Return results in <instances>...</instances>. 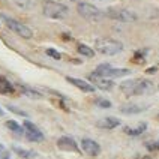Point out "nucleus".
I'll return each mask as SVG.
<instances>
[{
  "instance_id": "obj_1",
  "label": "nucleus",
  "mask_w": 159,
  "mask_h": 159,
  "mask_svg": "<svg viewBox=\"0 0 159 159\" xmlns=\"http://www.w3.org/2000/svg\"><path fill=\"white\" fill-rule=\"evenodd\" d=\"M120 90L126 96H144V95H152L155 92V84L146 78L126 80L120 84Z\"/></svg>"
},
{
  "instance_id": "obj_2",
  "label": "nucleus",
  "mask_w": 159,
  "mask_h": 159,
  "mask_svg": "<svg viewBox=\"0 0 159 159\" xmlns=\"http://www.w3.org/2000/svg\"><path fill=\"white\" fill-rule=\"evenodd\" d=\"M96 50L104 56H116L120 51H123V44L120 41H116V39H110V38H101L96 39L95 42Z\"/></svg>"
},
{
  "instance_id": "obj_3",
  "label": "nucleus",
  "mask_w": 159,
  "mask_h": 159,
  "mask_svg": "<svg viewBox=\"0 0 159 159\" xmlns=\"http://www.w3.org/2000/svg\"><path fill=\"white\" fill-rule=\"evenodd\" d=\"M42 11H44L45 17L54 18V20H62L69 12L68 6H65L62 3H57V2H45Z\"/></svg>"
},
{
  "instance_id": "obj_4",
  "label": "nucleus",
  "mask_w": 159,
  "mask_h": 159,
  "mask_svg": "<svg viewBox=\"0 0 159 159\" xmlns=\"http://www.w3.org/2000/svg\"><path fill=\"white\" fill-rule=\"evenodd\" d=\"M0 17H2L3 23L6 24V27H8L9 30H12V32L17 33L18 36H21V38H24V39H30V38L33 36V32H32L27 26H24L23 23H20V21L8 17V15H3V14H2Z\"/></svg>"
},
{
  "instance_id": "obj_5",
  "label": "nucleus",
  "mask_w": 159,
  "mask_h": 159,
  "mask_svg": "<svg viewBox=\"0 0 159 159\" xmlns=\"http://www.w3.org/2000/svg\"><path fill=\"white\" fill-rule=\"evenodd\" d=\"M77 11H78V14L84 18V20H89V21H101V20L104 18V14H102L96 6H93V5H90V3H86V2L78 3Z\"/></svg>"
},
{
  "instance_id": "obj_6",
  "label": "nucleus",
  "mask_w": 159,
  "mask_h": 159,
  "mask_svg": "<svg viewBox=\"0 0 159 159\" xmlns=\"http://www.w3.org/2000/svg\"><path fill=\"white\" fill-rule=\"evenodd\" d=\"M107 15L113 20H117V21H122V23H134L137 21V14H134L132 11L125 8H108L107 9Z\"/></svg>"
},
{
  "instance_id": "obj_7",
  "label": "nucleus",
  "mask_w": 159,
  "mask_h": 159,
  "mask_svg": "<svg viewBox=\"0 0 159 159\" xmlns=\"http://www.w3.org/2000/svg\"><path fill=\"white\" fill-rule=\"evenodd\" d=\"M23 128H24V134L27 135V138H29L30 141H35V143L44 141V134L39 131V128H38L35 123H32V122H24Z\"/></svg>"
},
{
  "instance_id": "obj_8",
  "label": "nucleus",
  "mask_w": 159,
  "mask_h": 159,
  "mask_svg": "<svg viewBox=\"0 0 159 159\" xmlns=\"http://www.w3.org/2000/svg\"><path fill=\"white\" fill-rule=\"evenodd\" d=\"M90 81L93 83V86L96 89H101V90H111V89L114 87V83L111 81L110 78H105V77H101V75H98V74H90Z\"/></svg>"
},
{
  "instance_id": "obj_9",
  "label": "nucleus",
  "mask_w": 159,
  "mask_h": 159,
  "mask_svg": "<svg viewBox=\"0 0 159 159\" xmlns=\"http://www.w3.org/2000/svg\"><path fill=\"white\" fill-rule=\"evenodd\" d=\"M57 147L63 152H74V153H80V147L77 141L71 138V137H62L57 140Z\"/></svg>"
},
{
  "instance_id": "obj_10",
  "label": "nucleus",
  "mask_w": 159,
  "mask_h": 159,
  "mask_svg": "<svg viewBox=\"0 0 159 159\" xmlns=\"http://www.w3.org/2000/svg\"><path fill=\"white\" fill-rule=\"evenodd\" d=\"M81 147H83V150L86 152L89 156H93V158L101 153V146H99L96 141L90 140V138H84V140L81 141Z\"/></svg>"
},
{
  "instance_id": "obj_11",
  "label": "nucleus",
  "mask_w": 159,
  "mask_h": 159,
  "mask_svg": "<svg viewBox=\"0 0 159 159\" xmlns=\"http://www.w3.org/2000/svg\"><path fill=\"white\" fill-rule=\"evenodd\" d=\"M66 81L68 83H71L74 84L75 87H78L81 92H86V93H93L96 87L93 86V84H90L87 81H84V80H80V78H72V77H66Z\"/></svg>"
},
{
  "instance_id": "obj_12",
  "label": "nucleus",
  "mask_w": 159,
  "mask_h": 159,
  "mask_svg": "<svg viewBox=\"0 0 159 159\" xmlns=\"http://www.w3.org/2000/svg\"><path fill=\"white\" fill-rule=\"evenodd\" d=\"M120 125V120L117 117H104L101 120H98L96 126L98 128H102V129H114Z\"/></svg>"
},
{
  "instance_id": "obj_13",
  "label": "nucleus",
  "mask_w": 159,
  "mask_h": 159,
  "mask_svg": "<svg viewBox=\"0 0 159 159\" xmlns=\"http://www.w3.org/2000/svg\"><path fill=\"white\" fill-rule=\"evenodd\" d=\"M146 108H147V105L129 104V105H122L120 107V111H122L123 114H138V113H143Z\"/></svg>"
},
{
  "instance_id": "obj_14",
  "label": "nucleus",
  "mask_w": 159,
  "mask_h": 159,
  "mask_svg": "<svg viewBox=\"0 0 159 159\" xmlns=\"http://www.w3.org/2000/svg\"><path fill=\"white\" fill-rule=\"evenodd\" d=\"M146 129H147V123L141 122V123L138 125V126H135V128L125 126V128H123V132L126 134V135H131V137H137V135H141V134L144 132Z\"/></svg>"
},
{
  "instance_id": "obj_15",
  "label": "nucleus",
  "mask_w": 159,
  "mask_h": 159,
  "mask_svg": "<svg viewBox=\"0 0 159 159\" xmlns=\"http://www.w3.org/2000/svg\"><path fill=\"white\" fill-rule=\"evenodd\" d=\"M14 92H15L14 84L5 77H0V93L2 95H12Z\"/></svg>"
},
{
  "instance_id": "obj_16",
  "label": "nucleus",
  "mask_w": 159,
  "mask_h": 159,
  "mask_svg": "<svg viewBox=\"0 0 159 159\" xmlns=\"http://www.w3.org/2000/svg\"><path fill=\"white\" fill-rule=\"evenodd\" d=\"M6 128L9 131H12L14 134H17V135H23L24 134V128L21 125H18L15 120H8L6 122Z\"/></svg>"
},
{
  "instance_id": "obj_17",
  "label": "nucleus",
  "mask_w": 159,
  "mask_h": 159,
  "mask_svg": "<svg viewBox=\"0 0 159 159\" xmlns=\"http://www.w3.org/2000/svg\"><path fill=\"white\" fill-rule=\"evenodd\" d=\"M12 150L15 152L18 156H21V158H24V159H30V158H35L36 156V153L33 150H26V149L17 147V146H14V147H12Z\"/></svg>"
},
{
  "instance_id": "obj_18",
  "label": "nucleus",
  "mask_w": 159,
  "mask_h": 159,
  "mask_svg": "<svg viewBox=\"0 0 159 159\" xmlns=\"http://www.w3.org/2000/svg\"><path fill=\"white\" fill-rule=\"evenodd\" d=\"M128 74H131L129 69H116V68L111 66V69L107 74V78H119V77H123V75H128Z\"/></svg>"
},
{
  "instance_id": "obj_19",
  "label": "nucleus",
  "mask_w": 159,
  "mask_h": 159,
  "mask_svg": "<svg viewBox=\"0 0 159 159\" xmlns=\"http://www.w3.org/2000/svg\"><path fill=\"white\" fill-rule=\"evenodd\" d=\"M78 53L81 54V56H86V57H93L95 56V51L90 48V47H87V45H84V44H80L78 45Z\"/></svg>"
},
{
  "instance_id": "obj_20",
  "label": "nucleus",
  "mask_w": 159,
  "mask_h": 159,
  "mask_svg": "<svg viewBox=\"0 0 159 159\" xmlns=\"http://www.w3.org/2000/svg\"><path fill=\"white\" fill-rule=\"evenodd\" d=\"M20 89H21V92H23L24 95H27V96H30V98H36V99H38V98H41V96H42V95H41L39 92H36V90H33V89L24 87V86H21Z\"/></svg>"
},
{
  "instance_id": "obj_21",
  "label": "nucleus",
  "mask_w": 159,
  "mask_h": 159,
  "mask_svg": "<svg viewBox=\"0 0 159 159\" xmlns=\"http://www.w3.org/2000/svg\"><path fill=\"white\" fill-rule=\"evenodd\" d=\"M146 147H147V150H150V152L159 150V140H155V141L147 143V144H146Z\"/></svg>"
},
{
  "instance_id": "obj_22",
  "label": "nucleus",
  "mask_w": 159,
  "mask_h": 159,
  "mask_svg": "<svg viewBox=\"0 0 159 159\" xmlns=\"http://www.w3.org/2000/svg\"><path fill=\"white\" fill-rule=\"evenodd\" d=\"M9 158H11L9 150L3 146V144H0V159H9Z\"/></svg>"
},
{
  "instance_id": "obj_23",
  "label": "nucleus",
  "mask_w": 159,
  "mask_h": 159,
  "mask_svg": "<svg viewBox=\"0 0 159 159\" xmlns=\"http://www.w3.org/2000/svg\"><path fill=\"white\" fill-rule=\"evenodd\" d=\"M95 104L99 107H102V108H108V107H111V102L110 101H107V99H102V98H99L95 101Z\"/></svg>"
},
{
  "instance_id": "obj_24",
  "label": "nucleus",
  "mask_w": 159,
  "mask_h": 159,
  "mask_svg": "<svg viewBox=\"0 0 159 159\" xmlns=\"http://www.w3.org/2000/svg\"><path fill=\"white\" fill-rule=\"evenodd\" d=\"M47 54L50 56V57H53V59H56V60H59L62 56H60V53L59 51H56V50H53V48H48L47 50Z\"/></svg>"
},
{
  "instance_id": "obj_25",
  "label": "nucleus",
  "mask_w": 159,
  "mask_h": 159,
  "mask_svg": "<svg viewBox=\"0 0 159 159\" xmlns=\"http://www.w3.org/2000/svg\"><path fill=\"white\" fill-rule=\"evenodd\" d=\"M14 2L17 3L18 6H21V8H24V9L30 8V2L29 0H14Z\"/></svg>"
},
{
  "instance_id": "obj_26",
  "label": "nucleus",
  "mask_w": 159,
  "mask_h": 159,
  "mask_svg": "<svg viewBox=\"0 0 159 159\" xmlns=\"http://www.w3.org/2000/svg\"><path fill=\"white\" fill-rule=\"evenodd\" d=\"M8 108H9V110H12L14 113H17V114H20V116H27L26 113H24V111H21V110H18V108H15V107H12V105H9Z\"/></svg>"
},
{
  "instance_id": "obj_27",
  "label": "nucleus",
  "mask_w": 159,
  "mask_h": 159,
  "mask_svg": "<svg viewBox=\"0 0 159 159\" xmlns=\"http://www.w3.org/2000/svg\"><path fill=\"white\" fill-rule=\"evenodd\" d=\"M0 116H3V110L2 108H0Z\"/></svg>"
}]
</instances>
